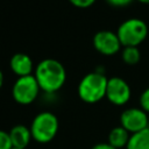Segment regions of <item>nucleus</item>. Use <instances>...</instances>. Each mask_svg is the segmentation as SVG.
Returning <instances> with one entry per match:
<instances>
[{
    "label": "nucleus",
    "instance_id": "obj_1",
    "mask_svg": "<svg viewBox=\"0 0 149 149\" xmlns=\"http://www.w3.org/2000/svg\"><path fill=\"white\" fill-rule=\"evenodd\" d=\"M34 76L41 91L45 93H56L63 87L66 80L64 65L54 58L42 59L36 65Z\"/></svg>",
    "mask_w": 149,
    "mask_h": 149
},
{
    "label": "nucleus",
    "instance_id": "obj_2",
    "mask_svg": "<svg viewBox=\"0 0 149 149\" xmlns=\"http://www.w3.org/2000/svg\"><path fill=\"white\" fill-rule=\"evenodd\" d=\"M108 78L101 71H93L85 74L78 84V97L86 104H95L106 98Z\"/></svg>",
    "mask_w": 149,
    "mask_h": 149
},
{
    "label": "nucleus",
    "instance_id": "obj_3",
    "mask_svg": "<svg viewBox=\"0 0 149 149\" xmlns=\"http://www.w3.org/2000/svg\"><path fill=\"white\" fill-rule=\"evenodd\" d=\"M31 137L37 143H49L51 142L59 129L58 118L49 111H43L36 114L29 126Z\"/></svg>",
    "mask_w": 149,
    "mask_h": 149
},
{
    "label": "nucleus",
    "instance_id": "obj_4",
    "mask_svg": "<svg viewBox=\"0 0 149 149\" xmlns=\"http://www.w3.org/2000/svg\"><path fill=\"white\" fill-rule=\"evenodd\" d=\"M116 35L122 47H137L148 36L147 23L139 17H129L120 23Z\"/></svg>",
    "mask_w": 149,
    "mask_h": 149
},
{
    "label": "nucleus",
    "instance_id": "obj_5",
    "mask_svg": "<svg viewBox=\"0 0 149 149\" xmlns=\"http://www.w3.org/2000/svg\"><path fill=\"white\" fill-rule=\"evenodd\" d=\"M40 92L41 88L34 74L19 77L12 87V97L20 105H30L37 99Z\"/></svg>",
    "mask_w": 149,
    "mask_h": 149
},
{
    "label": "nucleus",
    "instance_id": "obj_6",
    "mask_svg": "<svg viewBox=\"0 0 149 149\" xmlns=\"http://www.w3.org/2000/svg\"><path fill=\"white\" fill-rule=\"evenodd\" d=\"M149 114L141 107H129L120 114V126L123 127L129 134L137 133L148 128Z\"/></svg>",
    "mask_w": 149,
    "mask_h": 149
},
{
    "label": "nucleus",
    "instance_id": "obj_7",
    "mask_svg": "<svg viewBox=\"0 0 149 149\" xmlns=\"http://www.w3.org/2000/svg\"><path fill=\"white\" fill-rule=\"evenodd\" d=\"M130 97H132L130 86L123 78L121 77L108 78L106 98L112 105L123 106L130 100Z\"/></svg>",
    "mask_w": 149,
    "mask_h": 149
},
{
    "label": "nucleus",
    "instance_id": "obj_8",
    "mask_svg": "<svg viewBox=\"0 0 149 149\" xmlns=\"http://www.w3.org/2000/svg\"><path fill=\"white\" fill-rule=\"evenodd\" d=\"M92 42L94 49L105 56L115 55L121 50L122 47L116 33L111 30H100L95 33Z\"/></svg>",
    "mask_w": 149,
    "mask_h": 149
},
{
    "label": "nucleus",
    "instance_id": "obj_9",
    "mask_svg": "<svg viewBox=\"0 0 149 149\" xmlns=\"http://www.w3.org/2000/svg\"><path fill=\"white\" fill-rule=\"evenodd\" d=\"M9 66H10V70L13 71V73L17 76V78L30 76V74H33V71H35L34 63H33L30 56H28L27 54H23V52L14 54L9 61Z\"/></svg>",
    "mask_w": 149,
    "mask_h": 149
},
{
    "label": "nucleus",
    "instance_id": "obj_10",
    "mask_svg": "<svg viewBox=\"0 0 149 149\" xmlns=\"http://www.w3.org/2000/svg\"><path fill=\"white\" fill-rule=\"evenodd\" d=\"M9 137L13 144V148L17 149H27L30 141L33 140L30 128L24 125H15L10 128Z\"/></svg>",
    "mask_w": 149,
    "mask_h": 149
},
{
    "label": "nucleus",
    "instance_id": "obj_11",
    "mask_svg": "<svg viewBox=\"0 0 149 149\" xmlns=\"http://www.w3.org/2000/svg\"><path fill=\"white\" fill-rule=\"evenodd\" d=\"M130 134L121 126H116L114 128L111 129V132L108 133V137H107V142L113 146L116 149H121V148H126L128 140H129Z\"/></svg>",
    "mask_w": 149,
    "mask_h": 149
},
{
    "label": "nucleus",
    "instance_id": "obj_12",
    "mask_svg": "<svg viewBox=\"0 0 149 149\" xmlns=\"http://www.w3.org/2000/svg\"><path fill=\"white\" fill-rule=\"evenodd\" d=\"M126 149H149V128L130 134Z\"/></svg>",
    "mask_w": 149,
    "mask_h": 149
},
{
    "label": "nucleus",
    "instance_id": "obj_13",
    "mask_svg": "<svg viewBox=\"0 0 149 149\" xmlns=\"http://www.w3.org/2000/svg\"><path fill=\"white\" fill-rule=\"evenodd\" d=\"M121 58L123 63L128 65H135L140 62L141 52L137 47H123L121 51Z\"/></svg>",
    "mask_w": 149,
    "mask_h": 149
},
{
    "label": "nucleus",
    "instance_id": "obj_14",
    "mask_svg": "<svg viewBox=\"0 0 149 149\" xmlns=\"http://www.w3.org/2000/svg\"><path fill=\"white\" fill-rule=\"evenodd\" d=\"M139 102H140V107L149 114V87L142 91L139 98Z\"/></svg>",
    "mask_w": 149,
    "mask_h": 149
},
{
    "label": "nucleus",
    "instance_id": "obj_15",
    "mask_svg": "<svg viewBox=\"0 0 149 149\" xmlns=\"http://www.w3.org/2000/svg\"><path fill=\"white\" fill-rule=\"evenodd\" d=\"M0 149H13L9 133L0 129Z\"/></svg>",
    "mask_w": 149,
    "mask_h": 149
},
{
    "label": "nucleus",
    "instance_id": "obj_16",
    "mask_svg": "<svg viewBox=\"0 0 149 149\" xmlns=\"http://www.w3.org/2000/svg\"><path fill=\"white\" fill-rule=\"evenodd\" d=\"M69 1L74 7H78V8H87L95 2V0H69Z\"/></svg>",
    "mask_w": 149,
    "mask_h": 149
},
{
    "label": "nucleus",
    "instance_id": "obj_17",
    "mask_svg": "<svg viewBox=\"0 0 149 149\" xmlns=\"http://www.w3.org/2000/svg\"><path fill=\"white\" fill-rule=\"evenodd\" d=\"M106 1L114 7H125L133 2V0H106Z\"/></svg>",
    "mask_w": 149,
    "mask_h": 149
},
{
    "label": "nucleus",
    "instance_id": "obj_18",
    "mask_svg": "<svg viewBox=\"0 0 149 149\" xmlns=\"http://www.w3.org/2000/svg\"><path fill=\"white\" fill-rule=\"evenodd\" d=\"M91 149H116L113 146H111L108 142H99L97 144H94Z\"/></svg>",
    "mask_w": 149,
    "mask_h": 149
},
{
    "label": "nucleus",
    "instance_id": "obj_19",
    "mask_svg": "<svg viewBox=\"0 0 149 149\" xmlns=\"http://www.w3.org/2000/svg\"><path fill=\"white\" fill-rule=\"evenodd\" d=\"M2 85H3V73H2V71L0 70V90H1Z\"/></svg>",
    "mask_w": 149,
    "mask_h": 149
},
{
    "label": "nucleus",
    "instance_id": "obj_20",
    "mask_svg": "<svg viewBox=\"0 0 149 149\" xmlns=\"http://www.w3.org/2000/svg\"><path fill=\"white\" fill-rule=\"evenodd\" d=\"M136 1H139V2H141V3H146V5L149 3V0H136Z\"/></svg>",
    "mask_w": 149,
    "mask_h": 149
},
{
    "label": "nucleus",
    "instance_id": "obj_21",
    "mask_svg": "<svg viewBox=\"0 0 149 149\" xmlns=\"http://www.w3.org/2000/svg\"><path fill=\"white\" fill-rule=\"evenodd\" d=\"M13 149H17V148H13Z\"/></svg>",
    "mask_w": 149,
    "mask_h": 149
},
{
    "label": "nucleus",
    "instance_id": "obj_22",
    "mask_svg": "<svg viewBox=\"0 0 149 149\" xmlns=\"http://www.w3.org/2000/svg\"><path fill=\"white\" fill-rule=\"evenodd\" d=\"M148 128H149V125H148Z\"/></svg>",
    "mask_w": 149,
    "mask_h": 149
}]
</instances>
